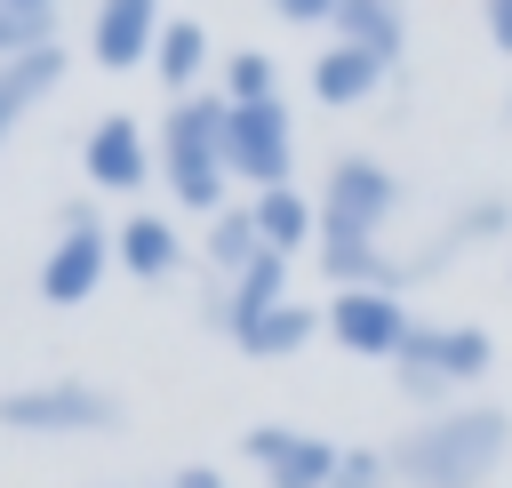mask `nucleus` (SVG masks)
Wrapping results in <instances>:
<instances>
[{
  "instance_id": "f257e3e1",
  "label": "nucleus",
  "mask_w": 512,
  "mask_h": 488,
  "mask_svg": "<svg viewBox=\"0 0 512 488\" xmlns=\"http://www.w3.org/2000/svg\"><path fill=\"white\" fill-rule=\"evenodd\" d=\"M400 488H488L496 464L512 456V408L504 400H456L440 416H416L392 448Z\"/></svg>"
},
{
  "instance_id": "f03ea898",
  "label": "nucleus",
  "mask_w": 512,
  "mask_h": 488,
  "mask_svg": "<svg viewBox=\"0 0 512 488\" xmlns=\"http://www.w3.org/2000/svg\"><path fill=\"white\" fill-rule=\"evenodd\" d=\"M224 120H232V104H224L216 88L176 96V104L160 112L152 160H160L168 200L192 208V216H224V208H232V200H224V184H232V168H224Z\"/></svg>"
},
{
  "instance_id": "7ed1b4c3",
  "label": "nucleus",
  "mask_w": 512,
  "mask_h": 488,
  "mask_svg": "<svg viewBox=\"0 0 512 488\" xmlns=\"http://www.w3.org/2000/svg\"><path fill=\"white\" fill-rule=\"evenodd\" d=\"M488 368H496V336H488L480 320H416V336H408L400 360H392L400 392H408L424 416L456 408V392L480 384Z\"/></svg>"
},
{
  "instance_id": "20e7f679",
  "label": "nucleus",
  "mask_w": 512,
  "mask_h": 488,
  "mask_svg": "<svg viewBox=\"0 0 512 488\" xmlns=\"http://www.w3.org/2000/svg\"><path fill=\"white\" fill-rule=\"evenodd\" d=\"M120 400L104 384L80 376H48V384H8L0 392V432H32V440H88V432H120Z\"/></svg>"
},
{
  "instance_id": "39448f33",
  "label": "nucleus",
  "mask_w": 512,
  "mask_h": 488,
  "mask_svg": "<svg viewBox=\"0 0 512 488\" xmlns=\"http://www.w3.org/2000/svg\"><path fill=\"white\" fill-rule=\"evenodd\" d=\"M312 200H320V240H384L400 208V176L376 152H336Z\"/></svg>"
},
{
  "instance_id": "423d86ee",
  "label": "nucleus",
  "mask_w": 512,
  "mask_h": 488,
  "mask_svg": "<svg viewBox=\"0 0 512 488\" xmlns=\"http://www.w3.org/2000/svg\"><path fill=\"white\" fill-rule=\"evenodd\" d=\"M104 272H120V264H112V232H104L96 200H64L56 208V240H48V256L32 272L40 304H88L104 288Z\"/></svg>"
},
{
  "instance_id": "0eeeda50",
  "label": "nucleus",
  "mask_w": 512,
  "mask_h": 488,
  "mask_svg": "<svg viewBox=\"0 0 512 488\" xmlns=\"http://www.w3.org/2000/svg\"><path fill=\"white\" fill-rule=\"evenodd\" d=\"M224 168H232V184H248V192L296 184V112H288V96H280V104H240V112L224 120Z\"/></svg>"
},
{
  "instance_id": "6e6552de",
  "label": "nucleus",
  "mask_w": 512,
  "mask_h": 488,
  "mask_svg": "<svg viewBox=\"0 0 512 488\" xmlns=\"http://www.w3.org/2000/svg\"><path fill=\"white\" fill-rule=\"evenodd\" d=\"M320 320H328V344H344L352 360H384V368L416 336V312H408L400 288H336L320 304Z\"/></svg>"
},
{
  "instance_id": "1a4fd4ad",
  "label": "nucleus",
  "mask_w": 512,
  "mask_h": 488,
  "mask_svg": "<svg viewBox=\"0 0 512 488\" xmlns=\"http://www.w3.org/2000/svg\"><path fill=\"white\" fill-rule=\"evenodd\" d=\"M336 440L304 432V424H248L240 432V464H256L264 488H328L336 480Z\"/></svg>"
},
{
  "instance_id": "9d476101",
  "label": "nucleus",
  "mask_w": 512,
  "mask_h": 488,
  "mask_svg": "<svg viewBox=\"0 0 512 488\" xmlns=\"http://www.w3.org/2000/svg\"><path fill=\"white\" fill-rule=\"evenodd\" d=\"M152 128L136 120V112H104V120H88V136H80V176L96 184V192H144L152 184Z\"/></svg>"
},
{
  "instance_id": "9b49d317",
  "label": "nucleus",
  "mask_w": 512,
  "mask_h": 488,
  "mask_svg": "<svg viewBox=\"0 0 512 488\" xmlns=\"http://www.w3.org/2000/svg\"><path fill=\"white\" fill-rule=\"evenodd\" d=\"M160 0H96V16H88V56L104 64V72H136V64H152V48H160Z\"/></svg>"
},
{
  "instance_id": "f8f14e48",
  "label": "nucleus",
  "mask_w": 512,
  "mask_h": 488,
  "mask_svg": "<svg viewBox=\"0 0 512 488\" xmlns=\"http://www.w3.org/2000/svg\"><path fill=\"white\" fill-rule=\"evenodd\" d=\"M112 264H120L128 280L160 288V280H176V272H184V232H176L160 208H136V216L112 232Z\"/></svg>"
},
{
  "instance_id": "ddd939ff",
  "label": "nucleus",
  "mask_w": 512,
  "mask_h": 488,
  "mask_svg": "<svg viewBox=\"0 0 512 488\" xmlns=\"http://www.w3.org/2000/svg\"><path fill=\"white\" fill-rule=\"evenodd\" d=\"M248 216H256V240L272 256H304L320 248V200L304 184H272V192H248Z\"/></svg>"
},
{
  "instance_id": "4468645a",
  "label": "nucleus",
  "mask_w": 512,
  "mask_h": 488,
  "mask_svg": "<svg viewBox=\"0 0 512 488\" xmlns=\"http://www.w3.org/2000/svg\"><path fill=\"white\" fill-rule=\"evenodd\" d=\"M272 304H288V256H256L240 280H216V304H208V320L224 328V336H240V328H256Z\"/></svg>"
},
{
  "instance_id": "2eb2a0df",
  "label": "nucleus",
  "mask_w": 512,
  "mask_h": 488,
  "mask_svg": "<svg viewBox=\"0 0 512 488\" xmlns=\"http://www.w3.org/2000/svg\"><path fill=\"white\" fill-rule=\"evenodd\" d=\"M392 72L368 56V48H344V40H328L320 56H312V104H328V112H352V104H376V88H384Z\"/></svg>"
},
{
  "instance_id": "dca6fc26",
  "label": "nucleus",
  "mask_w": 512,
  "mask_h": 488,
  "mask_svg": "<svg viewBox=\"0 0 512 488\" xmlns=\"http://www.w3.org/2000/svg\"><path fill=\"white\" fill-rule=\"evenodd\" d=\"M56 80H64V48H56V40L32 48V56H8V64H0V144L56 96Z\"/></svg>"
},
{
  "instance_id": "f3484780",
  "label": "nucleus",
  "mask_w": 512,
  "mask_h": 488,
  "mask_svg": "<svg viewBox=\"0 0 512 488\" xmlns=\"http://www.w3.org/2000/svg\"><path fill=\"white\" fill-rule=\"evenodd\" d=\"M328 40L368 48V56L392 72V64H400V48H408V0H344V8H336V24H328Z\"/></svg>"
},
{
  "instance_id": "a211bd4d",
  "label": "nucleus",
  "mask_w": 512,
  "mask_h": 488,
  "mask_svg": "<svg viewBox=\"0 0 512 488\" xmlns=\"http://www.w3.org/2000/svg\"><path fill=\"white\" fill-rule=\"evenodd\" d=\"M208 64H216V48H208V24H192V16H168V24H160V48H152V72H160L168 104H176V96H200Z\"/></svg>"
},
{
  "instance_id": "6ab92c4d",
  "label": "nucleus",
  "mask_w": 512,
  "mask_h": 488,
  "mask_svg": "<svg viewBox=\"0 0 512 488\" xmlns=\"http://www.w3.org/2000/svg\"><path fill=\"white\" fill-rule=\"evenodd\" d=\"M312 336H328L320 304H296V296H288V304H272L256 328H240V336H232V352H248V360H296Z\"/></svg>"
},
{
  "instance_id": "aec40b11",
  "label": "nucleus",
  "mask_w": 512,
  "mask_h": 488,
  "mask_svg": "<svg viewBox=\"0 0 512 488\" xmlns=\"http://www.w3.org/2000/svg\"><path fill=\"white\" fill-rule=\"evenodd\" d=\"M200 256H208V272L216 280H240L256 256H264V240H256V216H248V200H232L224 216H208V232H200Z\"/></svg>"
},
{
  "instance_id": "412c9836",
  "label": "nucleus",
  "mask_w": 512,
  "mask_h": 488,
  "mask_svg": "<svg viewBox=\"0 0 512 488\" xmlns=\"http://www.w3.org/2000/svg\"><path fill=\"white\" fill-rule=\"evenodd\" d=\"M504 232H512V200H504V192H472V200H456V216H448L432 240L456 256V248H480V240H504Z\"/></svg>"
},
{
  "instance_id": "4be33fe9",
  "label": "nucleus",
  "mask_w": 512,
  "mask_h": 488,
  "mask_svg": "<svg viewBox=\"0 0 512 488\" xmlns=\"http://www.w3.org/2000/svg\"><path fill=\"white\" fill-rule=\"evenodd\" d=\"M216 96L240 112V104H280V64L264 48H232L224 72H216Z\"/></svg>"
},
{
  "instance_id": "5701e85b",
  "label": "nucleus",
  "mask_w": 512,
  "mask_h": 488,
  "mask_svg": "<svg viewBox=\"0 0 512 488\" xmlns=\"http://www.w3.org/2000/svg\"><path fill=\"white\" fill-rule=\"evenodd\" d=\"M328 488H400V480H392V456L384 448H344Z\"/></svg>"
},
{
  "instance_id": "b1692460",
  "label": "nucleus",
  "mask_w": 512,
  "mask_h": 488,
  "mask_svg": "<svg viewBox=\"0 0 512 488\" xmlns=\"http://www.w3.org/2000/svg\"><path fill=\"white\" fill-rule=\"evenodd\" d=\"M264 8H272L280 24H296V32H312V24H336L344 0H264Z\"/></svg>"
},
{
  "instance_id": "393cba45",
  "label": "nucleus",
  "mask_w": 512,
  "mask_h": 488,
  "mask_svg": "<svg viewBox=\"0 0 512 488\" xmlns=\"http://www.w3.org/2000/svg\"><path fill=\"white\" fill-rule=\"evenodd\" d=\"M480 32L496 56H512V0H480Z\"/></svg>"
},
{
  "instance_id": "a878e982",
  "label": "nucleus",
  "mask_w": 512,
  "mask_h": 488,
  "mask_svg": "<svg viewBox=\"0 0 512 488\" xmlns=\"http://www.w3.org/2000/svg\"><path fill=\"white\" fill-rule=\"evenodd\" d=\"M160 488H232V480H224L216 464H176V472H168Z\"/></svg>"
},
{
  "instance_id": "bb28decb",
  "label": "nucleus",
  "mask_w": 512,
  "mask_h": 488,
  "mask_svg": "<svg viewBox=\"0 0 512 488\" xmlns=\"http://www.w3.org/2000/svg\"><path fill=\"white\" fill-rule=\"evenodd\" d=\"M0 8H16V16H40V24H64V0H0Z\"/></svg>"
},
{
  "instance_id": "cd10ccee",
  "label": "nucleus",
  "mask_w": 512,
  "mask_h": 488,
  "mask_svg": "<svg viewBox=\"0 0 512 488\" xmlns=\"http://www.w3.org/2000/svg\"><path fill=\"white\" fill-rule=\"evenodd\" d=\"M504 112H512V96H504Z\"/></svg>"
}]
</instances>
